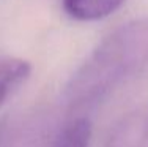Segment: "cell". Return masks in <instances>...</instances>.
<instances>
[{
	"label": "cell",
	"mask_w": 148,
	"mask_h": 147,
	"mask_svg": "<svg viewBox=\"0 0 148 147\" xmlns=\"http://www.w3.org/2000/svg\"><path fill=\"white\" fill-rule=\"evenodd\" d=\"M148 70V16L104 38L66 84L63 101L74 112L93 109L118 87Z\"/></svg>",
	"instance_id": "6da1fadb"
},
{
	"label": "cell",
	"mask_w": 148,
	"mask_h": 147,
	"mask_svg": "<svg viewBox=\"0 0 148 147\" xmlns=\"http://www.w3.org/2000/svg\"><path fill=\"white\" fill-rule=\"evenodd\" d=\"M104 147H148V117L140 111L123 115L112 127Z\"/></svg>",
	"instance_id": "7a4b0ae2"
},
{
	"label": "cell",
	"mask_w": 148,
	"mask_h": 147,
	"mask_svg": "<svg viewBox=\"0 0 148 147\" xmlns=\"http://www.w3.org/2000/svg\"><path fill=\"white\" fill-rule=\"evenodd\" d=\"M32 65L19 57H0V106L29 79Z\"/></svg>",
	"instance_id": "3957f363"
},
{
	"label": "cell",
	"mask_w": 148,
	"mask_h": 147,
	"mask_svg": "<svg viewBox=\"0 0 148 147\" xmlns=\"http://www.w3.org/2000/svg\"><path fill=\"white\" fill-rule=\"evenodd\" d=\"M126 0H63L66 14L76 21H98L117 11Z\"/></svg>",
	"instance_id": "277c9868"
},
{
	"label": "cell",
	"mask_w": 148,
	"mask_h": 147,
	"mask_svg": "<svg viewBox=\"0 0 148 147\" xmlns=\"http://www.w3.org/2000/svg\"><path fill=\"white\" fill-rule=\"evenodd\" d=\"M91 125L85 117H76L58 133L54 147H90Z\"/></svg>",
	"instance_id": "5b68a950"
},
{
	"label": "cell",
	"mask_w": 148,
	"mask_h": 147,
	"mask_svg": "<svg viewBox=\"0 0 148 147\" xmlns=\"http://www.w3.org/2000/svg\"><path fill=\"white\" fill-rule=\"evenodd\" d=\"M8 135H10V124L6 119H2L0 120V147H6Z\"/></svg>",
	"instance_id": "8992f818"
}]
</instances>
